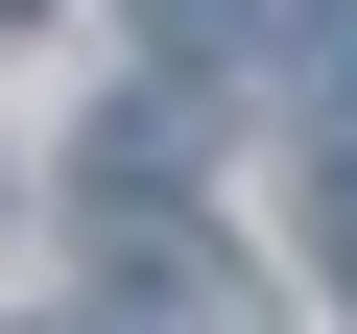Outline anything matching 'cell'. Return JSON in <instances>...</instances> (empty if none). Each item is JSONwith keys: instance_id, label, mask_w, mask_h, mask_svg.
<instances>
[{"instance_id": "1", "label": "cell", "mask_w": 357, "mask_h": 334, "mask_svg": "<svg viewBox=\"0 0 357 334\" xmlns=\"http://www.w3.org/2000/svg\"><path fill=\"white\" fill-rule=\"evenodd\" d=\"M96 310L119 334H262V286L191 239V191H167V119H96Z\"/></svg>"}, {"instance_id": "2", "label": "cell", "mask_w": 357, "mask_h": 334, "mask_svg": "<svg viewBox=\"0 0 357 334\" xmlns=\"http://www.w3.org/2000/svg\"><path fill=\"white\" fill-rule=\"evenodd\" d=\"M310 263H333V310H357V119L310 143Z\"/></svg>"}, {"instance_id": "3", "label": "cell", "mask_w": 357, "mask_h": 334, "mask_svg": "<svg viewBox=\"0 0 357 334\" xmlns=\"http://www.w3.org/2000/svg\"><path fill=\"white\" fill-rule=\"evenodd\" d=\"M238 24H262V0H143V48H167V72H215Z\"/></svg>"}, {"instance_id": "4", "label": "cell", "mask_w": 357, "mask_h": 334, "mask_svg": "<svg viewBox=\"0 0 357 334\" xmlns=\"http://www.w3.org/2000/svg\"><path fill=\"white\" fill-rule=\"evenodd\" d=\"M333 96H357V0H333Z\"/></svg>"}, {"instance_id": "5", "label": "cell", "mask_w": 357, "mask_h": 334, "mask_svg": "<svg viewBox=\"0 0 357 334\" xmlns=\"http://www.w3.org/2000/svg\"><path fill=\"white\" fill-rule=\"evenodd\" d=\"M0 24H48V0H0Z\"/></svg>"}]
</instances>
